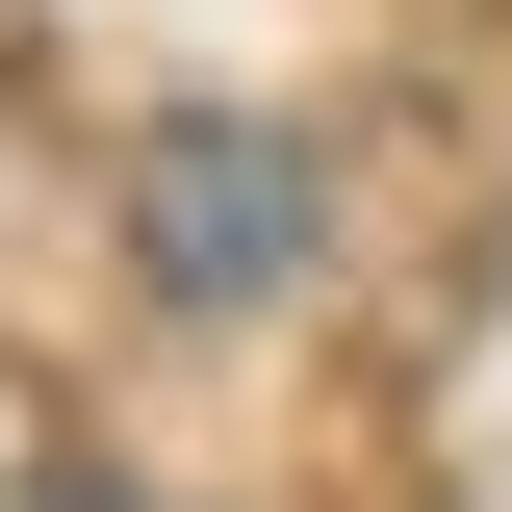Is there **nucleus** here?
<instances>
[{
  "mask_svg": "<svg viewBox=\"0 0 512 512\" xmlns=\"http://www.w3.org/2000/svg\"><path fill=\"white\" fill-rule=\"evenodd\" d=\"M154 282H205V308L282 282V154L256 128H154Z\"/></svg>",
  "mask_w": 512,
  "mask_h": 512,
  "instance_id": "1",
  "label": "nucleus"
}]
</instances>
